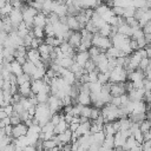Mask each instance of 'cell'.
<instances>
[{
  "label": "cell",
  "instance_id": "6da1fadb",
  "mask_svg": "<svg viewBox=\"0 0 151 151\" xmlns=\"http://www.w3.org/2000/svg\"><path fill=\"white\" fill-rule=\"evenodd\" d=\"M111 41L112 45L114 47H117L118 50H120L123 53H125L126 55H130L133 50L131 48V38L120 33H116L114 35L111 37Z\"/></svg>",
  "mask_w": 151,
  "mask_h": 151
},
{
  "label": "cell",
  "instance_id": "7a4b0ae2",
  "mask_svg": "<svg viewBox=\"0 0 151 151\" xmlns=\"http://www.w3.org/2000/svg\"><path fill=\"white\" fill-rule=\"evenodd\" d=\"M101 116L105 119V123L107 122H114L118 120L120 118H123V113H122V109L118 106H114L111 103H107L103 106L101 109Z\"/></svg>",
  "mask_w": 151,
  "mask_h": 151
},
{
  "label": "cell",
  "instance_id": "3957f363",
  "mask_svg": "<svg viewBox=\"0 0 151 151\" xmlns=\"http://www.w3.org/2000/svg\"><path fill=\"white\" fill-rule=\"evenodd\" d=\"M52 111L50 110L47 103L46 104H38L35 106V112H34V119L38 122L40 126H44L46 123L51 120L52 117Z\"/></svg>",
  "mask_w": 151,
  "mask_h": 151
},
{
  "label": "cell",
  "instance_id": "277c9868",
  "mask_svg": "<svg viewBox=\"0 0 151 151\" xmlns=\"http://www.w3.org/2000/svg\"><path fill=\"white\" fill-rule=\"evenodd\" d=\"M127 80V70L124 66L117 65L110 72V81L111 83H125Z\"/></svg>",
  "mask_w": 151,
  "mask_h": 151
},
{
  "label": "cell",
  "instance_id": "5b68a950",
  "mask_svg": "<svg viewBox=\"0 0 151 151\" xmlns=\"http://www.w3.org/2000/svg\"><path fill=\"white\" fill-rule=\"evenodd\" d=\"M21 11H22V21L32 29V27H33V21H34V17L39 13V11L35 9V8H33V7L29 6V5H22Z\"/></svg>",
  "mask_w": 151,
  "mask_h": 151
},
{
  "label": "cell",
  "instance_id": "8992f818",
  "mask_svg": "<svg viewBox=\"0 0 151 151\" xmlns=\"http://www.w3.org/2000/svg\"><path fill=\"white\" fill-rule=\"evenodd\" d=\"M92 45L98 47L103 52H105L109 47L112 46V41H111L110 37H104L99 33H96V34H93V38H92Z\"/></svg>",
  "mask_w": 151,
  "mask_h": 151
},
{
  "label": "cell",
  "instance_id": "52a82bcc",
  "mask_svg": "<svg viewBox=\"0 0 151 151\" xmlns=\"http://www.w3.org/2000/svg\"><path fill=\"white\" fill-rule=\"evenodd\" d=\"M47 105H48L50 110L52 111V113H58L60 111V109L64 106L61 99L58 98L57 96H53V94H50L48 100H47Z\"/></svg>",
  "mask_w": 151,
  "mask_h": 151
},
{
  "label": "cell",
  "instance_id": "ba28073f",
  "mask_svg": "<svg viewBox=\"0 0 151 151\" xmlns=\"http://www.w3.org/2000/svg\"><path fill=\"white\" fill-rule=\"evenodd\" d=\"M110 93L112 97H119L126 93L125 83H111L110 81Z\"/></svg>",
  "mask_w": 151,
  "mask_h": 151
},
{
  "label": "cell",
  "instance_id": "9c48e42d",
  "mask_svg": "<svg viewBox=\"0 0 151 151\" xmlns=\"http://www.w3.org/2000/svg\"><path fill=\"white\" fill-rule=\"evenodd\" d=\"M14 29L22 22V11L21 8H13V11L11 12V14L8 15Z\"/></svg>",
  "mask_w": 151,
  "mask_h": 151
},
{
  "label": "cell",
  "instance_id": "30bf717a",
  "mask_svg": "<svg viewBox=\"0 0 151 151\" xmlns=\"http://www.w3.org/2000/svg\"><path fill=\"white\" fill-rule=\"evenodd\" d=\"M27 131H28V126L21 122L19 123L18 125H14L13 126V131H12V137L14 139H18L19 137H22V136H26L27 134Z\"/></svg>",
  "mask_w": 151,
  "mask_h": 151
},
{
  "label": "cell",
  "instance_id": "8fae6325",
  "mask_svg": "<svg viewBox=\"0 0 151 151\" xmlns=\"http://www.w3.org/2000/svg\"><path fill=\"white\" fill-rule=\"evenodd\" d=\"M68 44L77 51L78 50V47L80 46V44H81V33H80V31H73L72 33H71V35H70V38H68Z\"/></svg>",
  "mask_w": 151,
  "mask_h": 151
},
{
  "label": "cell",
  "instance_id": "7c38bea8",
  "mask_svg": "<svg viewBox=\"0 0 151 151\" xmlns=\"http://www.w3.org/2000/svg\"><path fill=\"white\" fill-rule=\"evenodd\" d=\"M91 57H90V54H88V51H78L77 53H76V55H74V61L77 63V64H79L81 67H84L85 66V64L87 63V60L90 59Z\"/></svg>",
  "mask_w": 151,
  "mask_h": 151
},
{
  "label": "cell",
  "instance_id": "4fadbf2b",
  "mask_svg": "<svg viewBox=\"0 0 151 151\" xmlns=\"http://www.w3.org/2000/svg\"><path fill=\"white\" fill-rule=\"evenodd\" d=\"M144 94H145V90L144 88H133L130 92H127V96H129L131 101L144 100Z\"/></svg>",
  "mask_w": 151,
  "mask_h": 151
},
{
  "label": "cell",
  "instance_id": "5bb4252c",
  "mask_svg": "<svg viewBox=\"0 0 151 151\" xmlns=\"http://www.w3.org/2000/svg\"><path fill=\"white\" fill-rule=\"evenodd\" d=\"M66 25L71 31H80V29H83V27H81L78 18L76 15H67Z\"/></svg>",
  "mask_w": 151,
  "mask_h": 151
},
{
  "label": "cell",
  "instance_id": "9a60e30c",
  "mask_svg": "<svg viewBox=\"0 0 151 151\" xmlns=\"http://www.w3.org/2000/svg\"><path fill=\"white\" fill-rule=\"evenodd\" d=\"M72 136H73V132L68 129V130H66L65 132L57 134L55 138L58 139L59 143H61V144H67V143H72Z\"/></svg>",
  "mask_w": 151,
  "mask_h": 151
},
{
  "label": "cell",
  "instance_id": "2e32d148",
  "mask_svg": "<svg viewBox=\"0 0 151 151\" xmlns=\"http://www.w3.org/2000/svg\"><path fill=\"white\" fill-rule=\"evenodd\" d=\"M27 60L38 64L39 61H41V55L38 51V48H28L27 50Z\"/></svg>",
  "mask_w": 151,
  "mask_h": 151
},
{
  "label": "cell",
  "instance_id": "e0dca14e",
  "mask_svg": "<svg viewBox=\"0 0 151 151\" xmlns=\"http://www.w3.org/2000/svg\"><path fill=\"white\" fill-rule=\"evenodd\" d=\"M47 24V15L44 14L42 12H39L35 17H34V21H33V26L35 27H45Z\"/></svg>",
  "mask_w": 151,
  "mask_h": 151
},
{
  "label": "cell",
  "instance_id": "ac0fdd59",
  "mask_svg": "<svg viewBox=\"0 0 151 151\" xmlns=\"http://www.w3.org/2000/svg\"><path fill=\"white\" fill-rule=\"evenodd\" d=\"M54 63H57L60 67H64V68H70L72 66V64L74 63V59L72 57H61V58H58L54 60Z\"/></svg>",
  "mask_w": 151,
  "mask_h": 151
},
{
  "label": "cell",
  "instance_id": "d6986e66",
  "mask_svg": "<svg viewBox=\"0 0 151 151\" xmlns=\"http://www.w3.org/2000/svg\"><path fill=\"white\" fill-rule=\"evenodd\" d=\"M105 54H106V57L107 58H119V57H124V55H126L125 53H123L120 50H118L117 47H114L113 45L111 46V47H109L106 51H105Z\"/></svg>",
  "mask_w": 151,
  "mask_h": 151
},
{
  "label": "cell",
  "instance_id": "ffe728a7",
  "mask_svg": "<svg viewBox=\"0 0 151 151\" xmlns=\"http://www.w3.org/2000/svg\"><path fill=\"white\" fill-rule=\"evenodd\" d=\"M138 146H140V143H138V142L134 139L133 136H130V137L126 139L125 144H124L122 147H123L124 151H129V150H131V149H136V147H138Z\"/></svg>",
  "mask_w": 151,
  "mask_h": 151
},
{
  "label": "cell",
  "instance_id": "44dd1931",
  "mask_svg": "<svg viewBox=\"0 0 151 151\" xmlns=\"http://www.w3.org/2000/svg\"><path fill=\"white\" fill-rule=\"evenodd\" d=\"M19 93L22 97H29L32 94V88H31V81H26L21 85H19Z\"/></svg>",
  "mask_w": 151,
  "mask_h": 151
},
{
  "label": "cell",
  "instance_id": "7402d4cb",
  "mask_svg": "<svg viewBox=\"0 0 151 151\" xmlns=\"http://www.w3.org/2000/svg\"><path fill=\"white\" fill-rule=\"evenodd\" d=\"M9 71H11L12 74H14V76H17V77L24 73V71H22V65H20L17 60H13V61L11 63V65H9Z\"/></svg>",
  "mask_w": 151,
  "mask_h": 151
},
{
  "label": "cell",
  "instance_id": "603a6c76",
  "mask_svg": "<svg viewBox=\"0 0 151 151\" xmlns=\"http://www.w3.org/2000/svg\"><path fill=\"white\" fill-rule=\"evenodd\" d=\"M35 70H37L35 64H34V63H32V61H29V60H27V61L22 65V71H24V73H26V74L31 76V78H32V76L34 74Z\"/></svg>",
  "mask_w": 151,
  "mask_h": 151
},
{
  "label": "cell",
  "instance_id": "cb8c5ba5",
  "mask_svg": "<svg viewBox=\"0 0 151 151\" xmlns=\"http://www.w3.org/2000/svg\"><path fill=\"white\" fill-rule=\"evenodd\" d=\"M66 130H68V123L63 118V119L54 126V133H55V134H59V133L65 132Z\"/></svg>",
  "mask_w": 151,
  "mask_h": 151
},
{
  "label": "cell",
  "instance_id": "d4e9b609",
  "mask_svg": "<svg viewBox=\"0 0 151 151\" xmlns=\"http://www.w3.org/2000/svg\"><path fill=\"white\" fill-rule=\"evenodd\" d=\"M29 31H31V28L22 21L17 28H15V32L19 34V37H21V38H24V37H26L28 33H29Z\"/></svg>",
  "mask_w": 151,
  "mask_h": 151
},
{
  "label": "cell",
  "instance_id": "484cf974",
  "mask_svg": "<svg viewBox=\"0 0 151 151\" xmlns=\"http://www.w3.org/2000/svg\"><path fill=\"white\" fill-rule=\"evenodd\" d=\"M139 129H140V131H142L143 133L151 131V120H150L149 118H145L144 120H142V122L139 123Z\"/></svg>",
  "mask_w": 151,
  "mask_h": 151
},
{
  "label": "cell",
  "instance_id": "4316f807",
  "mask_svg": "<svg viewBox=\"0 0 151 151\" xmlns=\"http://www.w3.org/2000/svg\"><path fill=\"white\" fill-rule=\"evenodd\" d=\"M98 83H100L101 85H105L107 83H110V72H99L98 73V79H97Z\"/></svg>",
  "mask_w": 151,
  "mask_h": 151
},
{
  "label": "cell",
  "instance_id": "83f0119b",
  "mask_svg": "<svg viewBox=\"0 0 151 151\" xmlns=\"http://www.w3.org/2000/svg\"><path fill=\"white\" fill-rule=\"evenodd\" d=\"M32 33L34 35V38H39V39H44L46 35H45V29L42 27H35L33 26L32 27Z\"/></svg>",
  "mask_w": 151,
  "mask_h": 151
},
{
  "label": "cell",
  "instance_id": "f1b7e54d",
  "mask_svg": "<svg viewBox=\"0 0 151 151\" xmlns=\"http://www.w3.org/2000/svg\"><path fill=\"white\" fill-rule=\"evenodd\" d=\"M92 137H93V143H97V144L101 145L106 136H105L104 131H99V132H96V133H93V134H92Z\"/></svg>",
  "mask_w": 151,
  "mask_h": 151
},
{
  "label": "cell",
  "instance_id": "f546056e",
  "mask_svg": "<svg viewBox=\"0 0 151 151\" xmlns=\"http://www.w3.org/2000/svg\"><path fill=\"white\" fill-rule=\"evenodd\" d=\"M101 145L110 149V150H113V147H114V137L113 136H106Z\"/></svg>",
  "mask_w": 151,
  "mask_h": 151
},
{
  "label": "cell",
  "instance_id": "4dcf8cb0",
  "mask_svg": "<svg viewBox=\"0 0 151 151\" xmlns=\"http://www.w3.org/2000/svg\"><path fill=\"white\" fill-rule=\"evenodd\" d=\"M13 8H14V7H13V6H12V4L8 1V2H7V4H6V5L0 9V14H1V17H2V18L8 17V15L11 14V12L13 11Z\"/></svg>",
  "mask_w": 151,
  "mask_h": 151
},
{
  "label": "cell",
  "instance_id": "1f68e13d",
  "mask_svg": "<svg viewBox=\"0 0 151 151\" xmlns=\"http://www.w3.org/2000/svg\"><path fill=\"white\" fill-rule=\"evenodd\" d=\"M37 97V101L38 104H46L47 100H48V97H50V93H46V92H39L35 94Z\"/></svg>",
  "mask_w": 151,
  "mask_h": 151
},
{
  "label": "cell",
  "instance_id": "d6a6232c",
  "mask_svg": "<svg viewBox=\"0 0 151 151\" xmlns=\"http://www.w3.org/2000/svg\"><path fill=\"white\" fill-rule=\"evenodd\" d=\"M92 106L90 105H86V106H83L81 107V112H80V117H84V118H87L90 119L91 118V113H92Z\"/></svg>",
  "mask_w": 151,
  "mask_h": 151
},
{
  "label": "cell",
  "instance_id": "836d02e7",
  "mask_svg": "<svg viewBox=\"0 0 151 151\" xmlns=\"http://www.w3.org/2000/svg\"><path fill=\"white\" fill-rule=\"evenodd\" d=\"M44 29H45V35L46 37H55V34H54V27H53L52 24L47 22L46 26L44 27Z\"/></svg>",
  "mask_w": 151,
  "mask_h": 151
},
{
  "label": "cell",
  "instance_id": "e575fe53",
  "mask_svg": "<svg viewBox=\"0 0 151 151\" xmlns=\"http://www.w3.org/2000/svg\"><path fill=\"white\" fill-rule=\"evenodd\" d=\"M84 68H85V71H86V72H91V71L97 70V66H96V63L93 61V59H91V58H90V59L87 60V63L85 64Z\"/></svg>",
  "mask_w": 151,
  "mask_h": 151
},
{
  "label": "cell",
  "instance_id": "d590c367",
  "mask_svg": "<svg viewBox=\"0 0 151 151\" xmlns=\"http://www.w3.org/2000/svg\"><path fill=\"white\" fill-rule=\"evenodd\" d=\"M150 63H151V59L149 58V57H145V58H143L142 60H140V63H139V70H142V71H145L146 70V67L150 65Z\"/></svg>",
  "mask_w": 151,
  "mask_h": 151
},
{
  "label": "cell",
  "instance_id": "8d00e7d4",
  "mask_svg": "<svg viewBox=\"0 0 151 151\" xmlns=\"http://www.w3.org/2000/svg\"><path fill=\"white\" fill-rule=\"evenodd\" d=\"M103 51L101 50H99L98 47H96V46H91L90 48H88V54H90V57H91V59H93L94 57H97L98 54H100Z\"/></svg>",
  "mask_w": 151,
  "mask_h": 151
},
{
  "label": "cell",
  "instance_id": "74e56055",
  "mask_svg": "<svg viewBox=\"0 0 151 151\" xmlns=\"http://www.w3.org/2000/svg\"><path fill=\"white\" fill-rule=\"evenodd\" d=\"M9 119H11V124L14 126V125H18L19 123H21L22 120H21V118H20V116L18 114V113H13L12 116H9Z\"/></svg>",
  "mask_w": 151,
  "mask_h": 151
},
{
  "label": "cell",
  "instance_id": "f35d334b",
  "mask_svg": "<svg viewBox=\"0 0 151 151\" xmlns=\"http://www.w3.org/2000/svg\"><path fill=\"white\" fill-rule=\"evenodd\" d=\"M124 9H125V8H123V7H118V6L112 7L113 13H114L116 15H118V17H124Z\"/></svg>",
  "mask_w": 151,
  "mask_h": 151
},
{
  "label": "cell",
  "instance_id": "ab89813d",
  "mask_svg": "<svg viewBox=\"0 0 151 151\" xmlns=\"http://www.w3.org/2000/svg\"><path fill=\"white\" fill-rule=\"evenodd\" d=\"M4 110L5 112L8 114V116H12L14 113V107H13V104H7L6 106H4Z\"/></svg>",
  "mask_w": 151,
  "mask_h": 151
},
{
  "label": "cell",
  "instance_id": "60d3db41",
  "mask_svg": "<svg viewBox=\"0 0 151 151\" xmlns=\"http://www.w3.org/2000/svg\"><path fill=\"white\" fill-rule=\"evenodd\" d=\"M0 151H17V150H15V145H14V143H9V144L6 145L5 147L0 149Z\"/></svg>",
  "mask_w": 151,
  "mask_h": 151
},
{
  "label": "cell",
  "instance_id": "b9f144b4",
  "mask_svg": "<svg viewBox=\"0 0 151 151\" xmlns=\"http://www.w3.org/2000/svg\"><path fill=\"white\" fill-rule=\"evenodd\" d=\"M143 31L145 33V35H150L151 37V21L149 24H146L144 27H143Z\"/></svg>",
  "mask_w": 151,
  "mask_h": 151
},
{
  "label": "cell",
  "instance_id": "7bdbcfd3",
  "mask_svg": "<svg viewBox=\"0 0 151 151\" xmlns=\"http://www.w3.org/2000/svg\"><path fill=\"white\" fill-rule=\"evenodd\" d=\"M12 131H13V125L12 124H8L5 126V132H6V136H9L12 137Z\"/></svg>",
  "mask_w": 151,
  "mask_h": 151
},
{
  "label": "cell",
  "instance_id": "ee69618b",
  "mask_svg": "<svg viewBox=\"0 0 151 151\" xmlns=\"http://www.w3.org/2000/svg\"><path fill=\"white\" fill-rule=\"evenodd\" d=\"M144 74H145V78H146V79H150V80H151V63H150V65L146 67V70L144 71Z\"/></svg>",
  "mask_w": 151,
  "mask_h": 151
},
{
  "label": "cell",
  "instance_id": "f6af8a7d",
  "mask_svg": "<svg viewBox=\"0 0 151 151\" xmlns=\"http://www.w3.org/2000/svg\"><path fill=\"white\" fill-rule=\"evenodd\" d=\"M79 124H80V123H70V124H68V129H70L72 132H76V130L78 129Z\"/></svg>",
  "mask_w": 151,
  "mask_h": 151
},
{
  "label": "cell",
  "instance_id": "bcb514c9",
  "mask_svg": "<svg viewBox=\"0 0 151 151\" xmlns=\"http://www.w3.org/2000/svg\"><path fill=\"white\" fill-rule=\"evenodd\" d=\"M15 60H17L20 65H24V64L27 61V57H15Z\"/></svg>",
  "mask_w": 151,
  "mask_h": 151
},
{
  "label": "cell",
  "instance_id": "7dc6e473",
  "mask_svg": "<svg viewBox=\"0 0 151 151\" xmlns=\"http://www.w3.org/2000/svg\"><path fill=\"white\" fill-rule=\"evenodd\" d=\"M6 117H9V116H8V114L5 112L4 107H1V106H0V120H1V119H5Z\"/></svg>",
  "mask_w": 151,
  "mask_h": 151
},
{
  "label": "cell",
  "instance_id": "c3c4849f",
  "mask_svg": "<svg viewBox=\"0 0 151 151\" xmlns=\"http://www.w3.org/2000/svg\"><path fill=\"white\" fill-rule=\"evenodd\" d=\"M22 151H37V149H35V146L34 145H27V146H25L24 147V150Z\"/></svg>",
  "mask_w": 151,
  "mask_h": 151
},
{
  "label": "cell",
  "instance_id": "681fc988",
  "mask_svg": "<svg viewBox=\"0 0 151 151\" xmlns=\"http://www.w3.org/2000/svg\"><path fill=\"white\" fill-rule=\"evenodd\" d=\"M4 83H5V79H4L2 74L0 73V88H2V86H4Z\"/></svg>",
  "mask_w": 151,
  "mask_h": 151
},
{
  "label": "cell",
  "instance_id": "f907efd6",
  "mask_svg": "<svg viewBox=\"0 0 151 151\" xmlns=\"http://www.w3.org/2000/svg\"><path fill=\"white\" fill-rule=\"evenodd\" d=\"M8 1H9V0H0V9H1V8H2V7H4Z\"/></svg>",
  "mask_w": 151,
  "mask_h": 151
},
{
  "label": "cell",
  "instance_id": "816d5d0a",
  "mask_svg": "<svg viewBox=\"0 0 151 151\" xmlns=\"http://www.w3.org/2000/svg\"><path fill=\"white\" fill-rule=\"evenodd\" d=\"M4 63H5V57L2 53H0V65H4Z\"/></svg>",
  "mask_w": 151,
  "mask_h": 151
},
{
  "label": "cell",
  "instance_id": "f5cc1de1",
  "mask_svg": "<svg viewBox=\"0 0 151 151\" xmlns=\"http://www.w3.org/2000/svg\"><path fill=\"white\" fill-rule=\"evenodd\" d=\"M146 116H147V118H149V119L151 120V110H150V111L147 112V114H146Z\"/></svg>",
  "mask_w": 151,
  "mask_h": 151
},
{
  "label": "cell",
  "instance_id": "db71d44e",
  "mask_svg": "<svg viewBox=\"0 0 151 151\" xmlns=\"http://www.w3.org/2000/svg\"><path fill=\"white\" fill-rule=\"evenodd\" d=\"M146 1V4H147V6H149V8L151 7V0H145Z\"/></svg>",
  "mask_w": 151,
  "mask_h": 151
},
{
  "label": "cell",
  "instance_id": "11a10c76",
  "mask_svg": "<svg viewBox=\"0 0 151 151\" xmlns=\"http://www.w3.org/2000/svg\"><path fill=\"white\" fill-rule=\"evenodd\" d=\"M0 19H2V17H1V14H0Z\"/></svg>",
  "mask_w": 151,
  "mask_h": 151
},
{
  "label": "cell",
  "instance_id": "9f6ffc18",
  "mask_svg": "<svg viewBox=\"0 0 151 151\" xmlns=\"http://www.w3.org/2000/svg\"><path fill=\"white\" fill-rule=\"evenodd\" d=\"M150 11H151V7H150Z\"/></svg>",
  "mask_w": 151,
  "mask_h": 151
},
{
  "label": "cell",
  "instance_id": "6f0895ef",
  "mask_svg": "<svg viewBox=\"0 0 151 151\" xmlns=\"http://www.w3.org/2000/svg\"><path fill=\"white\" fill-rule=\"evenodd\" d=\"M22 1H24V0H22Z\"/></svg>",
  "mask_w": 151,
  "mask_h": 151
}]
</instances>
